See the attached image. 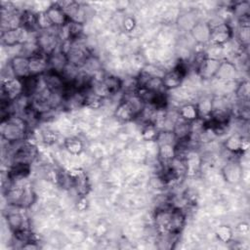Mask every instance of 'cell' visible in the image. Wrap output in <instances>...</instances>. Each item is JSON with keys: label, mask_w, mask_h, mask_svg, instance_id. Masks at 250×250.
Returning <instances> with one entry per match:
<instances>
[{"label": "cell", "mask_w": 250, "mask_h": 250, "mask_svg": "<svg viewBox=\"0 0 250 250\" xmlns=\"http://www.w3.org/2000/svg\"><path fill=\"white\" fill-rule=\"evenodd\" d=\"M236 229H237V230L240 232V233H246V232H248V230H249V226H248V224L247 223H240L239 225H237V227H236Z\"/></svg>", "instance_id": "cell-35"}, {"label": "cell", "mask_w": 250, "mask_h": 250, "mask_svg": "<svg viewBox=\"0 0 250 250\" xmlns=\"http://www.w3.org/2000/svg\"><path fill=\"white\" fill-rule=\"evenodd\" d=\"M211 24V23H210ZM233 36V30L229 23L227 21L217 23L215 25L211 24V34L210 42L215 46H223L228 43Z\"/></svg>", "instance_id": "cell-8"}, {"label": "cell", "mask_w": 250, "mask_h": 250, "mask_svg": "<svg viewBox=\"0 0 250 250\" xmlns=\"http://www.w3.org/2000/svg\"><path fill=\"white\" fill-rule=\"evenodd\" d=\"M215 235L219 241L223 243H229L233 238V230L227 225H221L216 228Z\"/></svg>", "instance_id": "cell-29"}, {"label": "cell", "mask_w": 250, "mask_h": 250, "mask_svg": "<svg viewBox=\"0 0 250 250\" xmlns=\"http://www.w3.org/2000/svg\"><path fill=\"white\" fill-rule=\"evenodd\" d=\"M6 220H7V225L9 229L15 232L20 229L28 228L26 224V219L21 213L20 211H10L6 215Z\"/></svg>", "instance_id": "cell-21"}, {"label": "cell", "mask_w": 250, "mask_h": 250, "mask_svg": "<svg viewBox=\"0 0 250 250\" xmlns=\"http://www.w3.org/2000/svg\"><path fill=\"white\" fill-rule=\"evenodd\" d=\"M249 93H250V89H249L248 80H242L239 83H237L233 92L237 101L239 102H248Z\"/></svg>", "instance_id": "cell-30"}, {"label": "cell", "mask_w": 250, "mask_h": 250, "mask_svg": "<svg viewBox=\"0 0 250 250\" xmlns=\"http://www.w3.org/2000/svg\"><path fill=\"white\" fill-rule=\"evenodd\" d=\"M49 70L48 56L40 51L29 57V73L32 76H42Z\"/></svg>", "instance_id": "cell-12"}, {"label": "cell", "mask_w": 250, "mask_h": 250, "mask_svg": "<svg viewBox=\"0 0 250 250\" xmlns=\"http://www.w3.org/2000/svg\"><path fill=\"white\" fill-rule=\"evenodd\" d=\"M234 17L239 20L249 18L250 13V3L249 1H238L234 2L233 5L229 8Z\"/></svg>", "instance_id": "cell-27"}, {"label": "cell", "mask_w": 250, "mask_h": 250, "mask_svg": "<svg viewBox=\"0 0 250 250\" xmlns=\"http://www.w3.org/2000/svg\"><path fill=\"white\" fill-rule=\"evenodd\" d=\"M48 62H49V70L60 73V74L63 72V70L68 64L66 55L64 52L61 50V48H59L53 54L48 56Z\"/></svg>", "instance_id": "cell-15"}, {"label": "cell", "mask_w": 250, "mask_h": 250, "mask_svg": "<svg viewBox=\"0 0 250 250\" xmlns=\"http://www.w3.org/2000/svg\"><path fill=\"white\" fill-rule=\"evenodd\" d=\"M36 21H37V27H38L39 31L49 30L54 27L49 17L47 16L45 10L39 11L36 13Z\"/></svg>", "instance_id": "cell-32"}, {"label": "cell", "mask_w": 250, "mask_h": 250, "mask_svg": "<svg viewBox=\"0 0 250 250\" xmlns=\"http://www.w3.org/2000/svg\"><path fill=\"white\" fill-rule=\"evenodd\" d=\"M16 145L17 146L11 155V164L21 163L31 165L38 157L39 151L35 144L23 140L21 142L16 143Z\"/></svg>", "instance_id": "cell-3"}, {"label": "cell", "mask_w": 250, "mask_h": 250, "mask_svg": "<svg viewBox=\"0 0 250 250\" xmlns=\"http://www.w3.org/2000/svg\"><path fill=\"white\" fill-rule=\"evenodd\" d=\"M123 27L126 31L130 32L136 27V20L133 17H126L123 21Z\"/></svg>", "instance_id": "cell-34"}, {"label": "cell", "mask_w": 250, "mask_h": 250, "mask_svg": "<svg viewBox=\"0 0 250 250\" xmlns=\"http://www.w3.org/2000/svg\"><path fill=\"white\" fill-rule=\"evenodd\" d=\"M236 74V67L234 63L229 61H222L218 72L215 78L221 81H228V80H234Z\"/></svg>", "instance_id": "cell-23"}, {"label": "cell", "mask_w": 250, "mask_h": 250, "mask_svg": "<svg viewBox=\"0 0 250 250\" xmlns=\"http://www.w3.org/2000/svg\"><path fill=\"white\" fill-rule=\"evenodd\" d=\"M42 140L46 145H53L58 140V134L52 130H45L42 133Z\"/></svg>", "instance_id": "cell-33"}, {"label": "cell", "mask_w": 250, "mask_h": 250, "mask_svg": "<svg viewBox=\"0 0 250 250\" xmlns=\"http://www.w3.org/2000/svg\"><path fill=\"white\" fill-rule=\"evenodd\" d=\"M177 112H178V115L180 118H182L188 122H190V123L200 119L196 103L188 102V103L182 104L179 107Z\"/></svg>", "instance_id": "cell-19"}, {"label": "cell", "mask_w": 250, "mask_h": 250, "mask_svg": "<svg viewBox=\"0 0 250 250\" xmlns=\"http://www.w3.org/2000/svg\"><path fill=\"white\" fill-rule=\"evenodd\" d=\"M101 81L108 95L117 94L123 88V80L113 74L104 75Z\"/></svg>", "instance_id": "cell-24"}, {"label": "cell", "mask_w": 250, "mask_h": 250, "mask_svg": "<svg viewBox=\"0 0 250 250\" xmlns=\"http://www.w3.org/2000/svg\"><path fill=\"white\" fill-rule=\"evenodd\" d=\"M29 126L26 120L16 113L1 120V136L8 144H15L25 140Z\"/></svg>", "instance_id": "cell-1"}, {"label": "cell", "mask_w": 250, "mask_h": 250, "mask_svg": "<svg viewBox=\"0 0 250 250\" xmlns=\"http://www.w3.org/2000/svg\"><path fill=\"white\" fill-rule=\"evenodd\" d=\"M187 70L188 68L186 64L181 62H178L170 70L165 71L162 76V83L164 89L166 91H171L180 88L187 75Z\"/></svg>", "instance_id": "cell-5"}, {"label": "cell", "mask_w": 250, "mask_h": 250, "mask_svg": "<svg viewBox=\"0 0 250 250\" xmlns=\"http://www.w3.org/2000/svg\"><path fill=\"white\" fill-rule=\"evenodd\" d=\"M30 32L22 27H16L11 29L2 30L1 32V42L2 45L7 47H16L24 44L29 41Z\"/></svg>", "instance_id": "cell-7"}, {"label": "cell", "mask_w": 250, "mask_h": 250, "mask_svg": "<svg viewBox=\"0 0 250 250\" xmlns=\"http://www.w3.org/2000/svg\"><path fill=\"white\" fill-rule=\"evenodd\" d=\"M21 27L24 28L30 33L33 32H38V27H37V21H36V13L29 10L25 9L21 12Z\"/></svg>", "instance_id": "cell-22"}, {"label": "cell", "mask_w": 250, "mask_h": 250, "mask_svg": "<svg viewBox=\"0 0 250 250\" xmlns=\"http://www.w3.org/2000/svg\"><path fill=\"white\" fill-rule=\"evenodd\" d=\"M63 147L69 154L77 156L84 151V143L80 138L71 136L64 139Z\"/></svg>", "instance_id": "cell-25"}, {"label": "cell", "mask_w": 250, "mask_h": 250, "mask_svg": "<svg viewBox=\"0 0 250 250\" xmlns=\"http://www.w3.org/2000/svg\"><path fill=\"white\" fill-rule=\"evenodd\" d=\"M47 16L49 17L53 26L56 28H61L66 25L69 21L66 14L62 10V8L58 4V2L51 3L45 10Z\"/></svg>", "instance_id": "cell-13"}, {"label": "cell", "mask_w": 250, "mask_h": 250, "mask_svg": "<svg viewBox=\"0 0 250 250\" xmlns=\"http://www.w3.org/2000/svg\"><path fill=\"white\" fill-rule=\"evenodd\" d=\"M176 157V147L173 144H162L158 145L157 147V158L161 166L170 164Z\"/></svg>", "instance_id": "cell-20"}, {"label": "cell", "mask_w": 250, "mask_h": 250, "mask_svg": "<svg viewBox=\"0 0 250 250\" xmlns=\"http://www.w3.org/2000/svg\"><path fill=\"white\" fill-rule=\"evenodd\" d=\"M31 172V165L13 163L8 170V176L13 183L20 182L26 179Z\"/></svg>", "instance_id": "cell-18"}, {"label": "cell", "mask_w": 250, "mask_h": 250, "mask_svg": "<svg viewBox=\"0 0 250 250\" xmlns=\"http://www.w3.org/2000/svg\"><path fill=\"white\" fill-rule=\"evenodd\" d=\"M9 66L12 70L14 77L23 79L30 75L29 73V58L22 55L14 56L10 62Z\"/></svg>", "instance_id": "cell-10"}, {"label": "cell", "mask_w": 250, "mask_h": 250, "mask_svg": "<svg viewBox=\"0 0 250 250\" xmlns=\"http://www.w3.org/2000/svg\"><path fill=\"white\" fill-rule=\"evenodd\" d=\"M224 147L226 150L230 152L231 154L239 155L248 149L249 143L247 139L238 134H233L228 137L224 141Z\"/></svg>", "instance_id": "cell-11"}, {"label": "cell", "mask_w": 250, "mask_h": 250, "mask_svg": "<svg viewBox=\"0 0 250 250\" xmlns=\"http://www.w3.org/2000/svg\"><path fill=\"white\" fill-rule=\"evenodd\" d=\"M190 35L198 44H205L210 42L211 24L206 21H196L190 29Z\"/></svg>", "instance_id": "cell-14"}, {"label": "cell", "mask_w": 250, "mask_h": 250, "mask_svg": "<svg viewBox=\"0 0 250 250\" xmlns=\"http://www.w3.org/2000/svg\"><path fill=\"white\" fill-rule=\"evenodd\" d=\"M224 180L229 184H237L242 180V166L237 160H229L227 162L221 170Z\"/></svg>", "instance_id": "cell-9"}, {"label": "cell", "mask_w": 250, "mask_h": 250, "mask_svg": "<svg viewBox=\"0 0 250 250\" xmlns=\"http://www.w3.org/2000/svg\"><path fill=\"white\" fill-rule=\"evenodd\" d=\"M53 29V28H52ZM52 29L45 31H38L35 36L36 44L39 51L46 56H50L61 47V39L58 32L51 31Z\"/></svg>", "instance_id": "cell-4"}, {"label": "cell", "mask_w": 250, "mask_h": 250, "mask_svg": "<svg viewBox=\"0 0 250 250\" xmlns=\"http://www.w3.org/2000/svg\"><path fill=\"white\" fill-rule=\"evenodd\" d=\"M221 62L222 60L220 59L207 57L206 53L204 52H200L199 54L195 55L194 63L198 77L203 80H210L215 78Z\"/></svg>", "instance_id": "cell-2"}, {"label": "cell", "mask_w": 250, "mask_h": 250, "mask_svg": "<svg viewBox=\"0 0 250 250\" xmlns=\"http://www.w3.org/2000/svg\"><path fill=\"white\" fill-rule=\"evenodd\" d=\"M23 95L22 80L17 77L3 78L1 81V101L14 102Z\"/></svg>", "instance_id": "cell-6"}, {"label": "cell", "mask_w": 250, "mask_h": 250, "mask_svg": "<svg viewBox=\"0 0 250 250\" xmlns=\"http://www.w3.org/2000/svg\"><path fill=\"white\" fill-rule=\"evenodd\" d=\"M236 38L241 47L247 48L250 40V25L249 18L239 20V26L237 28Z\"/></svg>", "instance_id": "cell-26"}, {"label": "cell", "mask_w": 250, "mask_h": 250, "mask_svg": "<svg viewBox=\"0 0 250 250\" xmlns=\"http://www.w3.org/2000/svg\"><path fill=\"white\" fill-rule=\"evenodd\" d=\"M114 115L118 120L122 122H129L138 117L137 111L131 106V104L127 101L123 99L120 101L117 107L115 108Z\"/></svg>", "instance_id": "cell-16"}, {"label": "cell", "mask_w": 250, "mask_h": 250, "mask_svg": "<svg viewBox=\"0 0 250 250\" xmlns=\"http://www.w3.org/2000/svg\"><path fill=\"white\" fill-rule=\"evenodd\" d=\"M172 132L177 141L188 139L192 134V123L178 117L174 122Z\"/></svg>", "instance_id": "cell-17"}, {"label": "cell", "mask_w": 250, "mask_h": 250, "mask_svg": "<svg viewBox=\"0 0 250 250\" xmlns=\"http://www.w3.org/2000/svg\"><path fill=\"white\" fill-rule=\"evenodd\" d=\"M160 129L154 123H146L142 129V138L146 142H156Z\"/></svg>", "instance_id": "cell-28"}, {"label": "cell", "mask_w": 250, "mask_h": 250, "mask_svg": "<svg viewBox=\"0 0 250 250\" xmlns=\"http://www.w3.org/2000/svg\"><path fill=\"white\" fill-rule=\"evenodd\" d=\"M196 104L200 119H208L212 111V98H203L198 103H196Z\"/></svg>", "instance_id": "cell-31"}]
</instances>
